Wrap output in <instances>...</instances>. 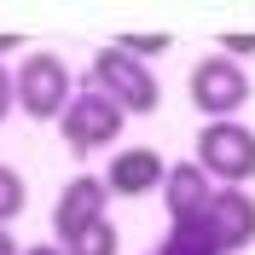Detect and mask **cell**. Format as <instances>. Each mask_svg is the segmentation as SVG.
<instances>
[{
    "instance_id": "1",
    "label": "cell",
    "mask_w": 255,
    "mask_h": 255,
    "mask_svg": "<svg viewBox=\"0 0 255 255\" xmlns=\"http://www.w3.org/2000/svg\"><path fill=\"white\" fill-rule=\"evenodd\" d=\"M12 81H17V111L29 116V122H58L70 111V99L81 93V81L70 76V64L58 52H41V47L17 58Z\"/></svg>"
},
{
    "instance_id": "2",
    "label": "cell",
    "mask_w": 255,
    "mask_h": 255,
    "mask_svg": "<svg viewBox=\"0 0 255 255\" xmlns=\"http://www.w3.org/2000/svg\"><path fill=\"white\" fill-rule=\"evenodd\" d=\"M87 87H99V93L111 99V105H122L128 116H151L162 105V87H157V76H151V64L128 58L116 41L93 52V64H87Z\"/></svg>"
},
{
    "instance_id": "3",
    "label": "cell",
    "mask_w": 255,
    "mask_h": 255,
    "mask_svg": "<svg viewBox=\"0 0 255 255\" xmlns=\"http://www.w3.org/2000/svg\"><path fill=\"white\" fill-rule=\"evenodd\" d=\"M122 128H128V111L111 105V99L99 93V87H87V81H81V93L70 99V111L58 116V133H64V145H70V157L111 151V145L122 139Z\"/></svg>"
},
{
    "instance_id": "4",
    "label": "cell",
    "mask_w": 255,
    "mask_h": 255,
    "mask_svg": "<svg viewBox=\"0 0 255 255\" xmlns=\"http://www.w3.org/2000/svg\"><path fill=\"white\" fill-rule=\"evenodd\" d=\"M191 162L209 180H221V186H250L255 180V133L244 122H203Z\"/></svg>"
},
{
    "instance_id": "5",
    "label": "cell",
    "mask_w": 255,
    "mask_h": 255,
    "mask_svg": "<svg viewBox=\"0 0 255 255\" xmlns=\"http://www.w3.org/2000/svg\"><path fill=\"white\" fill-rule=\"evenodd\" d=\"M191 105H197V116H209V122H232V116L250 105V76H244V64L221 58V52L197 58L191 64Z\"/></svg>"
},
{
    "instance_id": "6",
    "label": "cell",
    "mask_w": 255,
    "mask_h": 255,
    "mask_svg": "<svg viewBox=\"0 0 255 255\" xmlns=\"http://www.w3.org/2000/svg\"><path fill=\"white\" fill-rule=\"evenodd\" d=\"M105 209H111V186H105V174H76L70 186L58 191V203H52V238L70 244L76 232H87L93 221H105Z\"/></svg>"
},
{
    "instance_id": "7",
    "label": "cell",
    "mask_w": 255,
    "mask_h": 255,
    "mask_svg": "<svg viewBox=\"0 0 255 255\" xmlns=\"http://www.w3.org/2000/svg\"><path fill=\"white\" fill-rule=\"evenodd\" d=\"M162 180H168V162H162V151H151V145L116 151L111 168H105L111 197H151V191H162Z\"/></svg>"
},
{
    "instance_id": "8",
    "label": "cell",
    "mask_w": 255,
    "mask_h": 255,
    "mask_svg": "<svg viewBox=\"0 0 255 255\" xmlns=\"http://www.w3.org/2000/svg\"><path fill=\"white\" fill-rule=\"evenodd\" d=\"M209 226H215V244L226 255H238L255 244V197L244 186H221L215 203H209Z\"/></svg>"
},
{
    "instance_id": "9",
    "label": "cell",
    "mask_w": 255,
    "mask_h": 255,
    "mask_svg": "<svg viewBox=\"0 0 255 255\" xmlns=\"http://www.w3.org/2000/svg\"><path fill=\"white\" fill-rule=\"evenodd\" d=\"M215 191H221V186H215L197 162H174V168H168V180H162V203H168V215H174V221H197V215H209Z\"/></svg>"
},
{
    "instance_id": "10",
    "label": "cell",
    "mask_w": 255,
    "mask_h": 255,
    "mask_svg": "<svg viewBox=\"0 0 255 255\" xmlns=\"http://www.w3.org/2000/svg\"><path fill=\"white\" fill-rule=\"evenodd\" d=\"M122 250V232H116V221L105 215V221H93L87 232H76V238L64 244V255H116Z\"/></svg>"
},
{
    "instance_id": "11",
    "label": "cell",
    "mask_w": 255,
    "mask_h": 255,
    "mask_svg": "<svg viewBox=\"0 0 255 255\" xmlns=\"http://www.w3.org/2000/svg\"><path fill=\"white\" fill-rule=\"evenodd\" d=\"M23 203H29V186H23V174H17L12 162H0V226H12L17 215H23Z\"/></svg>"
},
{
    "instance_id": "12",
    "label": "cell",
    "mask_w": 255,
    "mask_h": 255,
    "mask_svg": "<svg viewBox=\"0 0 255 255\" xmlns=\"http://www.w3.org/2000/svg\"><path fill=\"white\" fill-rule=\"evenodd\" d=\"M116 47H122L128 58H139V64H151V58H162V52H168V35H122Z\"/></svg>"
},
{
    "instance_id": "13",
    "label": "cell",
    "mask_w": 255,
    "mask_h": 255,
    "mask_svg": "<svg viewBox=\"0 0 255 255\" xmlns=\"http://www.w3.org/2000/svg\"><path fill=\"white\" fill-rule=\"evenodd\" d=\"M221 58H232V64H244V58H255V35H221Z\"/></svg>"
},
{
    "instance_id": "14",
    "label": "cell",
    "mask_w": 255,
    "mask_h": 255,
    "mask_svg": "<svg viewBox=\"0 0 255 255\" xmlns=\"http://www.w3.org/2000/svg\"><path fill=\"white\" fill-rule=\"evenodd\" d=\"M12 111H17V81H12V70H6V64H0V122H6Z\"/></svg>"
},
{
    "instance_id": "15",
    "label": "cell",
    "mask_w": 255,
    "mask_h": 255,
    "mask_svg": "<svg viewBox=\"0 0 255 255\" xmlns=\"http://www.w3.org/2000/svg\"><path fill=\"white\" fill-rule=\"evenodd\" d=\"M0 255H23V244H17L12 232H6V226H0Z\"/></svg>"
},
{
    "instance_id": "16",
    "label": "cell",
    "mask_w": 255,
    "mask_h": 255,
    "mask_svg": "<svg viewBox=\"0 0 255 255\" xmlns=\"http://www.w3.org/2000/svg\"><path fill=\"white\" fill-rule=\"evenodd\" d=\"M23 255H64V244H29Z\"/></svg>"
},
{
    "instance_id": "17",
    "label": "cell",
    "mask_w": 255,
    "mask_h": 255,
    "mask_svg": "<svg viewBox=\"0 0 255 255\" xmlns=\"http://www.w3.org/2000/svg\"><path fill=\"white\" fill-rule=\"evenodd\" d=\"M6 52H17V35H0V58H6Z\"/></svg>"
},
{
    "instance_id": "18",
    "label": "cell",
    "mask_w": 255,
    "mask_h": 255,
    "mask_svg": "<svg viewBox=\"0 0 255 255\" xmlns=\"http://www.w3.org/2000/svg\"><path fill=\"white\" fill-rule=\"evenodd\" d=\"M151 255H186V250H174V244L162 238V244H157V250H151Z\"/></svg>"
}]
</instances>
